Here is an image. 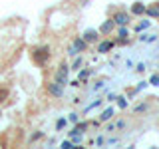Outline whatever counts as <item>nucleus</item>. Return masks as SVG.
<instances>
[{
	"instance_id": "f03ea898",
	"label": "nucleus",
	"mask_w": 159,
	"mask_h": 149,
	"mask_svg": "<svg viewBox=\"0 0 159 149\" xmlns=\"http://www.w3.org/2000/svg\"><path fill=\"white\" fill-rule=\"evenodd\" d=\"M6 97H8V89L6 88H0V103H2Z\"/></svg>"
},
{
	"instance_id": "f257e3e1",
	"label": "nucleus",
	"mask_w": 159,
	"mask_h": 149,
	"mask_svg": "<svg viewBox=\"0 0 159 149\" xmlns=\"http://www.w3.org/2000/svg\"><path fill=\"white\" fill-rule=\"evenodd\" d=\"M48 56H50L48 48H38V50H34V52H32V58H34V62H36V64H44L48 60Z\"/></svg>"
}]
</instances>
